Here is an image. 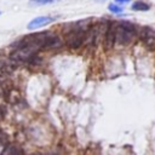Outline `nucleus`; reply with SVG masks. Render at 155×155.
<instances>
[{"mask_svg":"<svg viewBox=\"0 0 155 155\" xmlns=\"http://www.w3.org/2000/svg\"><path fill=\"white\" fill-rule=\"evenodd\" d=\"M88 28H90V24L86 21L75 23L74 27L71 29H69V31L65 34L67 45L73 50L79 48L85 41V35H86V31L88 30Z\"/></svg>","mask_w":155,"mask_h":155,"instance_id":"f257e3e1","label":"nucleus"},{"mask_svg":"<svg viewBox=\"0 0 155 155\" xmlns=\"http://www.w3.org/2000/svg\"><path fill=\"white\" fill-rule=\"evenodd\" d=\"M136 33L137 30L134 24L122 21L115 27V42L120 45H127L133 40Z\"/></svg>","mask_w":155,"mask_h":155,"instance_id":"f03ea898","label":"nucleus"},{"mask_svg":"<svg viewBox=\"0 0 155 155\" xmlns=\"http://www.w3.org/2000/svg\"><path fill=\"white\" fill-rule=\"evenodd\" d=\"M115 44V25L111 22L107 23L105 33H104V47L105 50H110Z\"/></svg>","mask_w":155,"mask_h":155,"instance_id":"7ed1b4c3","label":"nucleus"},{"mask_svg":"<svg viewBox=\"0 0 155 155\" xmlns=\"http://www.w3.org/2000/svg\"><path fill=\"white\" fill-rule=\"evenodd\" d=\"M56 18L52 17V16H39V17H35L33 18L29 23H28V29H38V28H41V27H45L50 23H52Z\"/></svg>","mask_w":155,"mask_h":155,"instance_id":"20e7f679","label":"nucleus"},{"mask_svg":"<svg viewBox=\"0 0 155 155\" xmlns=\"http://www.w3.org/2000/svg\"><path fill=\"white\" fill-rule=\"evenodd\" d=\"M139 38L145 42L147 46L149 47H153L154 44H155V31L149 28V27H144L142 28L140 33H139Z\"/></svg>","mask_w":155,"mask_h":155,"instance_id":"39448f33","label":"nucleus"},{"mask_svg":"<svg viewBox=\"0 0 155 155\" xmlns=\"http://www.w3.org/2000/svg\"><path fill=\"white\" fill-rule=\"evenodd\" d=\"M131 8L133 11H149L150 10V4H148V2H145L143 0H136L132 4Z\"/></svg>","mask_w":155,"mask_h":155,"instance_id":"423d86ee","label":"nucleus"},{"mask_svg":"<svg viewBox=\"0 0 155 155\" xmlns=\"http://www.w3.org/2000/svg\"><path fill=\"white\" fill-rule=\"evenodd\" d=\"M0 155H23V151L21 148L16 145H7Z\"/></svg>","mask_w":155,"mask_h":155,"instance_id":"0eeeda50","label":"nucleus"},{"mask_svg":"<svg viewBox=\"0 0 155 155\" xmlns=\"http://www.w3.org/2000/svg\"><path fill=\"white\" fill-rule=\"evenodd\" d=\"M109 10H110V12L116 13V15H120V13L124 12V8L121 6H119V5H116V4H110L109 5Z\"/></svg>","mask_w":155,"mask_h":155,"instance_id":"6e6552de","label":"nucleus"},{"mask_svg":"<svg viewBox=\"0 0 155 155\" xmlns=\"http://www.w3.org/2000/svg\"><path fill=\"white\" fill-rule=\"evenodd\" d=\"M56 1H59V0H30V2L34 5H47V4L56 2Z\"/></svg>","mask_w":155,"mask_h":155,"instance_id":"1a4fd4ad","label":"nucleus"},{"mask_svg":"<svg viewBox=\"0 0 155 155\" xmlns=\"http://www.w3.org/2000/svg\"><path fill=\"white\" fill-rule=\"evenodd\" d=\"M0 143L1 144H7V136L0 130Z\"/></svg>","mask_w":155,"mask_h":155,"instance_id":"9d476101","label":"nucleus"},{"mask_svg":"<svg viewBox=\"0 0 155 155\" xmlns=\"http://www.w3.org/2000/svg\"><path fill=\"white\" fill-rule=\"evenodd\" d=\"M5 115H6V108H5L4 105H1V104H0V120H1V119H4V117H5Z\"/></svg>","mask_w":155,"mask_h":155,"instance_id":"9b49d317","label":"nucleus"},{"mask_svg":"<svg viewBox=\"0 0 155 155\" xmlns=\"http://www.w3.org/2000/svg\"><path fill=\"white\" fill-rule=\"evenodd\" d=\"M116 2H119V4H126V2H130L131 0H115Z\"/></svg>","mask_w":155,"mask_h":155,"instance_id":"f8f14e48","label":"nucleus"},{"mask_svg":"<svg viewBox=\"0 0 155 155\" xmlns=\"http://www.w3.org/2000/svg\"><path fill=\"white\" fill-rule=\"evenodd\" d=\"M94 1H97V2H104V1H107V0H94Z\"/></svg>","mask_w":155,"mask_h":155,"instance_id":"ddd939ff","label":"nucleus"},{"mask_svg":"<svg viewBox=\"0 0 155 155\" xmlns=\"http://www.w3.org/2000/svg\"><path fill=\"white\" fill-rule=\"evenodd\" d=\"M31 155H40V154H38V153H35V154H31Z\"/></svg>","mask_w":155,"mask_h":155,"instance_id":"4468645a","label":"nucleus"}]
</instances>
